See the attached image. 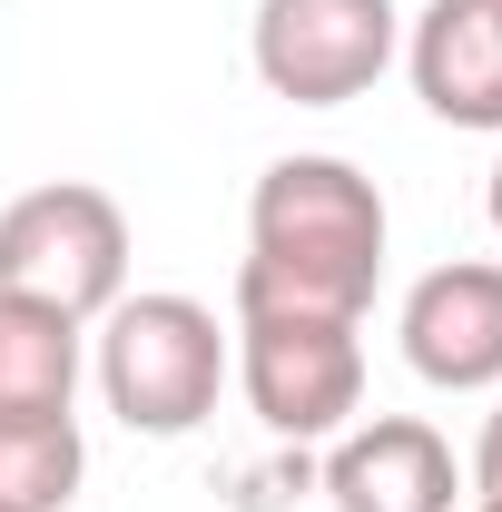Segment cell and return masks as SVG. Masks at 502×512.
I'll return each mask as SVG.
<instances>
[{"label":"cell","instance_id":"obj_1","mask_svg":"<svg viewBox=\"0 0 502 512\" xmlns=\"http://www.w3.org/2000/svg\"><path fill=\"white\" fill-rule=\"evenodd\" d=\"M384 188L355 158L296 148L276 158L247 197V266H237V306H306V316H365L384 276Z\"/></svg>","mask_w":502,"mask_h":512},{"label":"cell","instance_id":"obj_2","mask_svg":"<svg viewBox=\"0 0 502 512\" xmlns=\"http://www.w3.org/2000/svg\"><path fill=\"white\" fill-rule=\"evenodd\" d=\"M89 365H99V394H109V414L128 434L168 444V434H197L217 414V394H227V325H217V306H197L178 286L119 296L99 316Z\"/></svg>","mask_w":502,"mask_h":512},{"label":"cell","instance_id":"obj_3","mask_svg":"<svg viewBox=\"0 0 502 512\" xmlns=\"http://www.w3.org/2000/svg\"><path fill=\"white\" fill-rule=\"evenodd\" d=\"M227 375L276 444H335L365 414V316H306V306H237Z\"/></svg>","mask_w":502,"mask_h":512},{"label":"cell","instance_id":"obj_4","mask_svg":"<svg viewBox=\"0 0 502 512\" xmlns=\"http://www.w3.org/2000/svg\"><path fill=\"white\" fill-rule=\"evenodd\" d=\"M0 286L99 325L128 296V207L89 178H50L0 207Z\"/></svg>","mask_w":502,"mask_h":512},{"label":"cell","instance_id":"obj_5","mask_svg":"<svg viewBox=\"0 0 502 512\" xmlns=\"http://www.w3.org/2000/svg\"><path fill=\"white\" fill-rule=\"evenodd\" d=\"M404 50V10L394 0H256L247 60L266 79V99L296 109H345L365 99Z\"/></svg>","mask_w":502,"mask_h":512},{"label":"cell","instance_id":"obj_6","mask_svg":"<svg viewBox=\"0 0 502 512\" xmlns=\"http://www.w3.org/2000/svg\"><path fill=\"white\" fill-rule=\"evenodd\" d=\"M404 365L443 394H493L502 384V256H453L414 276L404 296Z\"/></svg>","mask_w":502,"mask_h":512},{"label":"cell","instance_id":"obj_7","mask_svg":"<svg viewBox=\"0 0 502 512\" xmlns=\"http://www.w3.org/2000/svg\"><path fill=\"white\" fill-rule=\"evenodd\" d=\"M325 503L335 512H453L463 463L424 414H365L325 453Z\"/></svg>","mask_w":502,"mask_h":512},{"label":"cell","instance_id":"obj_8","mask_svg":"<svg viewBox=\"0 0 502 512\" xmlns=\"http://www.w3.org/2000/svg\"><path fill=\"white\" fill-rule=\"evenodd\" d=\"M414 99L443 128H502V10L493 0H424L404 30Z\"/></svg>","mask_w":502,"mask_h":512},{"label":"cell","instance_id":"obj_9","mask_svg":"<svg viewBox=\"0 0 502 512\" xmlns=\"http://www.w3.org/2000/svg\"><path fill=\"white\" fill-rule=\"evenodd\" d=\"M79 365H89V325L0 286V424H50V414H69Z\"/></svg>","mask_w":502,"mask_h":512},{"label":"cell","instance_id":"obj_10","mask_svg":"<svg viewBox=\"0 0 502 512\" xmlns=\"http://www.w3.org/2000/svg\"><path fill=\"white\" fill-rule=\"evenodd\" d=\"M89 483V444H79V414L50 424H0V512H69Z\"/></svg>","mask_w":502,"mask_h":512},{"label":"cell","instance_id":"obj_11","mask_svg":"<svg viewBox=\"0 0 502 512\" xmlns=\"http://www.w3.org/2000/svg\"><path fill=\"white\" fill-rule=\"evenodd\" d=\"M463 483H473V503H502V404L483 414V434H473V463H463Z\"/></svg>","mask_w":502,"mask_h":512},{"label":"cell","instance_id":"obj_12","mask_svg":"<svg viewBox=\"0 0 502 512\" xmlns=\"http://www.w3.org/2000/svg\"><path fill=\"white\" fill-rule=\"evenodd\" d=\"M483 217H493V237H502V158H493V178H483Z\"/></svg>","mask_w":502,"mask_h":512},{"label":"cell","instance_id":"obj_13","mask_svg":"<svg viewBox=\"0 0 502 512\" xmlns=\"http://www.w3.org/2000/svg\"><path fill=\"white\" fill-rule=\"evenodd\" d=\"M473 512H502V503H473Z\"/></svg>","mask_w":502,"mask_h":512},{"label":"cell","instance_id":"obj_14","mask_svg":"<svg viewBox=\"0 0 502 512\" xmlns=\"http://www.w3.org/2000/svg\"><path fill=\"white\" fill-rule=\"evenodd\" d=\"M493 10H502V0H493Z\"/></svg>","mask_w":502,"mask_h":512}]
</instances>
